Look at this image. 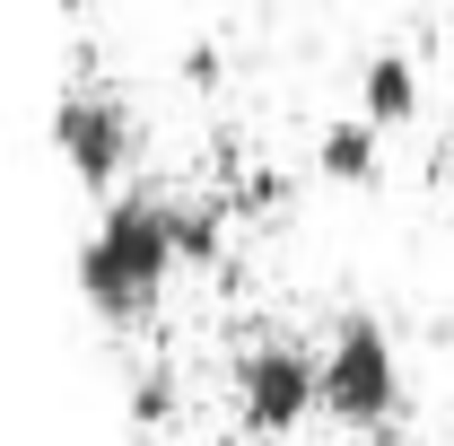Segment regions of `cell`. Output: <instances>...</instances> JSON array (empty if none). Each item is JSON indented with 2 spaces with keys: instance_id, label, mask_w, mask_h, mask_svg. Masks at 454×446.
Masks as SVG:
<instances>
[{
  "instance_id": "cell-2",
  "label": "cell",
  "mask_w": 454,
  "mask_h": 446,
  "mask_svg": "<svg viewBox=\"0 0 454 446\" xmlns=\"http://www.w3.org/2000/svg\"><path fill=\"white\" fill-rule=\"evenodd\" d=\"M324 411L340 429H385L402 411V359L376 315H340L324 341Z\"/></svg>"
},
{
  "instance_id": "cell-9",
  "label": "cell",
  "mask_w": 454,
  "mask_h": 446,
  "mask_svg": "<svg viewBox=\"0 0 454 446\" xmlns=\"http://www.w3.org/2000/svg\"><path fill=\"white\" fill-rule=\"evenodd\" d=\"M61 9H70V18H79V9H88V0H61Z\"/></svg>"
},
{
  "instance_id": "cell-3",
  "label": "cell",
  "mask_w": 454,
  "mask_h": 446,
  "mask_svg": "<svg viewBox=\"0 0 454 446\" xmlns=\"http://www.w3.org/2000/svg\"><path fill=\"white\" fill-rule=\"evenodd\" d=\"M236 411L254 438H288L306 411H324V350L297 341H262L236 359Z\"/></svg>"
},
{
  "instance_id": "cell-4",
  "label": "cell",
  "mask_w": 454,
  "mask_h": 446,
  "mask_svg": "<svg viewBox=\"0 0 454 446\" xmlns=\"http://www.w3.org/2000/svg\"><path fill=\"white\" fill-rule=\"evenodd\" d=\"M53 140L79 184H122V167H131V114L106 88H70L53 106Z\"/></svg>"
},
{
  "instance_id": "cell-7",
  "label": "cell",
  "mask_w": 454,
  "mask_h": 446,
  "mask_svg": "<svg viewBox=\"0 0 454 446\" xmlns=\"http://www.w3.org/2000/svg\"><path fill=\"white\" fill-rule=\"evenodd\" d=\"M227 254V202H192L184 211V263H219Z\"/></svg>"
},
{
  "instance_id": "cell-8",
  "label": "cell",
  "mask_w": 454,
  "mask_h": 446,
  "mask_svg": "<svg viewBox=\"0 0 454 446\" xmlns=\"http://www.w3.org/2000/svg\"><path fill=\"white\" fill-rule=\"evenodd\" d=\"M175 411V386L167 377H140V394H131V420H167Z\"/></svg>"
},
{
  "instance_id": "cell-5",
  "label": "cell",
  "mask_w": 454,
  "mask_h": 446,
  "mask_svg": "<svg viewBox=\"0 0 454 446\" xmlns=\"http://www.w3.org/2000/svg\"><path fill=\"white\" fill-rule=\"evenodd\" d=\"M315 167H324V184H376V167H385V131H376L367 114H340L333 131L315 140Z\"/></svg>"
},
{
  "instance_id": "cell-1",
  "label": "cell",
  "mask_w": 454,
  "mask_h": 446,
  "mask_svg": "<svg viewBox=\"0 0 454 446\" xmlns=\"http://www.w3.org/2000/svg\"><path fill=\"white\" fill-rule=\"evenodd\" d=\"M175 272H184V202L167 193H122L79 245V289L106 324H140Z\"/></svg>"
},
{
  "instance_id": "cell-6",
  "label": "cell",
  "mask_w": 454,
  "mask_h": 446,
  "mask_svg": "<svg viewBox=\"0 0 454 446\" xmlns=\"http://www.w3.org/2000/svg\"><path fill=\"white\" fill-rule=\"evenodd\" d=\"M358 114H367L376 131L411 123V114H419V61H411V53H376L367 79H358Z\"/></svg>"
}]
</instances>
